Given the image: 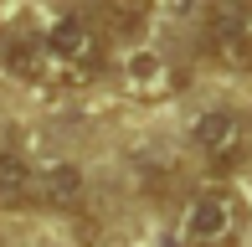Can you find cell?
<instances>
[{
	"instance_id": "cell-1",
	"label": "cell",
	"mask_w": 252,
	"mask_h": 247,
	"mask_svg": "<svg viewBox=\"0 0 252 247\" xmlns=\"http://www.w3.org/2000/svg\"><path fill=\"white\" fill-rule=\"evenodd\" d=\"M247 227V206L232 185H206L186 201L180 216V242L186 247H232Z\"/></svg>"
},
{
	"instance_id": "cell-2",
	"label": "cell",
	"mask_w": 252,
	"mask_h": 247,
	"mask_svg": "<svg viewBox=\"0 0 252 247\" xmlns=\"http://www.w3.org/2000/svg\"><path fill=\"white\" fill-rule=\"evenodd\" d=\"M201 47L226 72H252V0H211L201 16Z\"/></svg>"
},
{
	"instance_id": "cell-3",
	"label": "cell",
	"mask_w": 252,
	"mask_h": 247,
	"mask_svg": "<svg viewBox=\"0 0 252 247\" xmlns=\"http://www.w3.org/2000/svg\"><path fill=\"white\" fill-rule=\"evenodd\" d=\"M190 139H196L201 160L221 175L242 170L252 160V119H242L237 108H206L196 119V129H190Z\"/></svg>"
},
{
	"instance_id": "cell-4",
	"label": "cell",
	"mask_w": 252,
	"mask_h": 247,
	"mask_svg": "<svg viewBox=\"0 0 252 247\" xmlns=\"http://www.w3.org/2000/svg\"><path fill=\"white\" fill-rule=\"evenodd\" d=\"M47 47H52V62L62 67V72L88 77V72H98V67H103V47H108V41L98 36V26H93L88 16H62V21L47 31Z\"/></svg>"
},
{
	"instance_id": "cell-5",
	"label": "cell",
	"mask_w": 252,
	"mask_h": 247,
	"mask_svg": "<svg viewBox=\"0 0 252 247\" xmlns=\"http://www.w3.org/2000/svg\"><path fill=\"white\" fill-rule=\"evenodd\" d=\"M83 201V170L72 160H47L36 165V181H31V206L41 211H72Z\"/></svg>"
},
{
	"instance_id": "cell-6",
	"label": "cell",
	"mask_w": 252,
	"mask_h": 247,
	"mask_svg": "<svg viewBox=\"0 0 252 247\" xmlns=\"http://www.w3.org/2000/svg\"><path fill=\"white\" fill-rule=\"evenodd\" d=\"M0 62H5L16 77H26V83H47V77L57 72L47 36H41V31H26V26H21V31H5V41H0Z\"/></svg>"
},
{
	"instance_id": "cell-7",
	"label": "cell",
	"mask_w": 252,
	"mask_h": 247,
	"mask_svg": "<svg viewBox=\"0 0 252 247\" xmlns=\"http://www.w3.org/2000/svg\"><path fill=\"white\" fill-rule=\"evenodd\" d=\"M150 16H155L150 0H98L88 10V21L98 26L103 41H139L150 31Z\"/></svg>"
},
{
	"instance_id": "cell-8",
	"label": "cell",
	"mask_w": 252,
	"mask_h": 247,
	"mask_svg": "<svg viewBox=\"0 0 252 247\" xmlns=\"http://www.w3.org/2000/svg\"><path fill=\"white\" fill-rule=\"evenodd\" d=\"M31 181H36V170L21 154L0 150V211H26L31 206Z\"/></svg>"
}]
</instances>
